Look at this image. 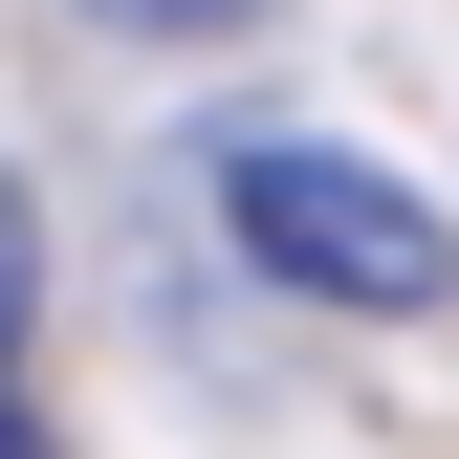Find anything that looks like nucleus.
<instances>
[{"mask_svg": "<svg viewBox=\"0 0 459 459\" xmlns=\"http://www.w3.org/2000/svg\"><path fill=\"white\" fill-rule=\"evenodd\" d=\"M219 219H241L263 284H307V307H351V328L459 307V219L416 176H372V153H328V132H241L219 153Z\"/></svg>", "mask_w": 459, "mask_h": 459, "instance_id": "f257e3e1", "label": "nucleus"}, {"mask_svg": "<svg viewBox=\"0 0 459 459\" xmlns=\"http://www.w3.org/2000/svg\"><path fill=\"white\" fill-rule=\"evenodd\" d=\"M22 284H44V197L0 176V328H22Z\"/></svg>", "mask_w": 459, "mask_h": 459, "instance_id": "f03ea898", "label": "nucleus"}, {"mask_svg": "<svg viewBox=\"0 0 459 459\" xmlns=\"http://www.w3.org/2000/svg\"><path fill=\"white\" fill-rule=\"evenodd\" d=\"M109 22H153V44H219V22H263V0H109Z\"/></svg>", "mask_w": 459, "mask_h": 459, "instance_id": "7ed1b4c3", "label": "nucleus"}, {"mask_svg": "<svg viewBox=\"0 0 459 459\" xmlns=\"http://www.w3.org/2000/svg\"><path fill=\"white\" fill-rule=\"evenodd\" d=\"M0 459H44V437H22V416H0Z\"/></svg>", "mask_w": 459, "mask_h": 459, "instance_id": "20e7f679", "label": "nucleus"}]
</instances>
